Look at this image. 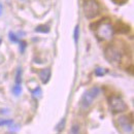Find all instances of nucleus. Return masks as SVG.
<instances>
[{"label": "nucleus", "mask_w": 134, "mask_h": 134, "mask_svg": "<svg viewBox=\"0 0 134 134\" xmlns=\"http://www.w3.org/2000/svg\"><path fill=\"white\" fill-rule=\"evenodd\" d=\"M91 29L98 38V40H108L113 38L114 27L111 25V20L109 18H103L98 22L91 25Z\"/></svg>", "instance_id": "nucleus-1"}, {"label": "nucleus", "mask_w": 134, "mask_h": 134, "mask_svg": "<svg viewBox=\"0 0 134 134\" xmlns=\"http://www.w3.org/2000/svg\"><path fill=\"white\" fill-rule=\"evenodd\" d=\"M104 57L105 59L113 65H120L122 62L123 52L119 49V47L115 44H109L104 50Z\"/></svg>", "instance_id": "nucleus-2"}, {"label": "nucleus", "mask_w": 134, "mask_h": 134, "mask_svg": "<svg viewBox=\"0 0 134 134\" xmlns=\"http://www.w3.org/2000/svg\"><path fill=\"white\" fill-rule=\"evenodd\" d=\"M83 10H84V15L86 19H88V20L94 19L100 14V3L97 0H84Z\"/></svg>", "instance_id": "nucleus-3"}, {"label": "nucleus", "mask_w": 134, "mask_h": 134, "mask_svg": "<svg viewBox=\"0 0 134 134\" xmlns=\"http://www.w3.org/2000/svg\"><path fill=\"white\" fill-rule=\"evenodd\" d=\"M107 101H108L109 109L114 115L121 114V113H124V111L128 110V105L120 96H116V95L110 96V97H108Z\"/></svg>", "instance_id": "nucleus-4"}, {"label": "nucleus", "mask_w": 134, "mask_h": 134, "mask_svg": "<svg viewBox=\"0 0 134 134\" xmlns=\"http://www.w3.org/2000/svg\"><path fill=\"white\" fill-rule=\"evenodd\" d=\"M100 93V89L98 87H93L89 90H87L83 94L82 96V99H81V104L84 108H88L92 105L94 99L99 95Z\"/></svg>", "instance_id": "nucleus-5"}, {"label": "nucleus", "mask_w": 134, "mask_h": 134, "mask_svg": "<svg viewBox=\"0 0 134 134\" xmlns=\"http://www.w3.org/2000/svg\"><path fill=\"white\" fill-rule=\"evenodd\" d=\"M119 128L126 133H132L133 132V118L132 114L130 116H122L118 119Z\"/></svg>", "instance_id": "nucleus-6"}, {"label": "nucleus", "mask_w": 134, "mask_h": 134, "mask_svg": "<svg viewBox=\"0 0 134 134\" xmlns=\"http://www.w3.org/2000/svg\"><path fill=\"white\" fill-rule=\"evenodd\" d=\"M130 31V26L123 21H118L114 27V32L120 34H127Z\"/></svg>", "instance_id": "nucleus-7"}, {"label": "nucleus", "mask_w": 134, "mask_h": 134, "mask_svg": "<svg viewBox=\"0 0 134 134\" xmlns=\"http://www.w3.org/2000/svg\"><path fill=\"white\" fill-rule=\"evenodd\" d=\"M38 74H39V79H40L41 83H42L43 85L48 84V83H49V81H50L51 76H52L51 68H44V69L39 70Z\"/></svg>", "instance_id": "nucleus-8"}, {"label": "nucleus", "mask_w": 134, "mask_h": 134, "mask_svg": "<svg viewBox=\"0 0 134 134\" xmlns=\"http://www.w3.org/2000/svg\"><path fill=\"white\" fill-rule=\"evenodd\" d=\"M30 92H31L32 98H34V99H39V98H41V96H42L41 88H40V87H38V86H37L34 90H30Z\"/></svg>", "instance_id": "nucleus-9"}, {"label": "nucleus", "mask_w": 134, "mask_h": 134, "mask_svg": "<svg viewBox=\"0 0 134 134\" xmlns=\"http://www.w3.org/2000/svg\"><path fill=\"white\" fill-rule=\"evenodd\" d=\"M34 31L37 32V33H43V34L49 33L50 32V27L47 26V25H39V26H37L35 28Z\"/></svg>", "instance_id": "nucleus-10"}, {"label": "nucleus", "mask_w": 134, "mask_h": 134, "mask_svg": "<svg viewBox=\"0 0 134 134\" xmlns=\"http://www.w3.org/2000/svg\"><path fill=\"white\" fill-rule=\"evenodd\" d=\"M22 68L21 67H18L17 72H16V77H15V82H16V85H21L22 84Z\"/></svg>", "instance_id": "nucleus-11"}, {"label": "nucleus", "mask_w": 134, "mask_h": 134, "mask_svg": "<svg viewBox=\"0 0 134 134\" xmlns=\"http://www.w3.org/2000/svg\"><path fill=\"white\" fill-rule=\"evenodd\" d=\"M12 92H13V94L15 95V96H20L21 95V93H22V86L21 85H16V86H14L13 87V89H12Z\"/></svg>", "instance_id": "nucleus-12"}, {"label": "nucleus", "mask_w": 134, "mask_h": 134, "mask_svg": "<svg viewBox=\"0 0 134 134\" xmlns=\"http://www.w3.org/2000/svg\"><path fill=\"white\" fill-rule=\"evenodd\" d=\"M65 123H66L65 119H62V120H61V121L58 123V125L55 127L56 131H57V132H61V131L64 129V127H65Z\"/></svg>", "instance_id": "nucleus-13"}, {"label": "nucleus", "mask_w": 134, "mask_h": 134, "mask_svg": "<svg viewBox=\"0 0 134 134\" xmlns=\"http://www.w3.org/2000/svg\"><path fill=\"white\" fill-rule=\"evenodd\" d=\"M105 73H106V70H105L104 68H102V67H97V68L95 69V75H96V76L102 77V76L105 75Z\"/></svg>", "instance_id": "nucleus-14"}, {"label": "nucleus", "mask_w": 134, "mask_h": 134, "mask_svg": "<svg viewBox=\"0 0 134 134\" xmlns=\"http://www.w3.org/2000/svg\"><path fill=\"white\" fill-rule=\"evenodd\" d=\"M8 38H9V40L13 42V43H18L20 40H19V37H18L16 34L14 33L13 31H10L9 33H8Z\"/></svg>", "instance_id": "nucleus-15"}, {"label": "nucleus", "mask_w": 134, "mask_h": 134, "mask_svg": "<svg viewBox=\"0 0 134 134\" xmlns=\"http://www.w3.org/2000/svg\"><path fill=\"white\" fill-rule=\"evenodd\" d=\"M79 37H80V26L76 25L75 28H74V33H73V38H74V42L75 43H77Z\"/></svg>", "instance_id": "nucleus-16"}, {"label": "nucleus", "mask_w": 134, "mask_h": 134, "mask_svg": "<svg viewBox=\"0 0 134 134\" xmlns=\"http://www.w3.org/2000/svg\"><path fill=\"white\" fill-rule=\"evenodd\" d=\"M14 124V120H0V127L1 126H10Z\"/></svg>", "instance_id": "nucleus-17"}, {"label": "nucleus", "mask_w": 134, "mask_h": 134, "mask_svg": "<svg viewBox=\"0 0 134 134\" xmlns=\"http://www.w3.org/2000/svg\"><path fill=\"white\" fill-rule=\"evenodd\" d=\"M19 42H20V52L23 54L25 52V50H26V48H27V42L25 40H21Z\"/></svg>", "instance_id": "nucleus-18"}, {"label": "nucleus", "mask_w": 134, "mask_h": 134, "mask_svg": "<svg viewBox=\"0 0 134 134\" xmlns=\"http://www.w3.org/2000/svg\"><path fill=\"white\" fill-rule=\"evenodd\" d=\"M70 132H71V133H73V134L80 133V126H79L77 124H74V125L72 126V128H71Z\"/></svg>", "instance_id": "nucleus-19"}, {"label": "nucleus", "mask_w": 134, "mask_h": 134, "mask_svg": "<svg viewBox=\"0 0 134 134\" xmlns=\"http://www.w3.org/2000/svg\"><path fill=\"white\" fill-rule=\"evenodd\" d=\"M115 4H117V5H123V4H125V3H127L128 2V0H111Z\"/></svg>", "instance_id": "nucleus-20"}, {"label": "nucleus", "mask_w": 134, "mask_h": 134, "mask_svg": "<svg viewBox=\"0 0 134 134\" xmlns=\"http://www.w3.org/2000/svg\"><path fill=\"white\" fill-rule=\"evenodd\" d=\"M2 10H3V6H2V4L0 3V16L2 15Z\"/></svg>", "instance_id": "nucleus-21"}, {"label": "nucleus", "mask_w": 134, "mask_h": 134, "mask_svg": "<svg viewBox=\"0 0 134 134\" xmlns=\"http://www.w3.org/2000/svg\"><path fill=\"white\" fill-rule=\"evenodd\" d=\"M1 43H2V40H1V38H0V44H1Z\"/></svg>", "instance_id": "nucleus-22"}]
</instances>
